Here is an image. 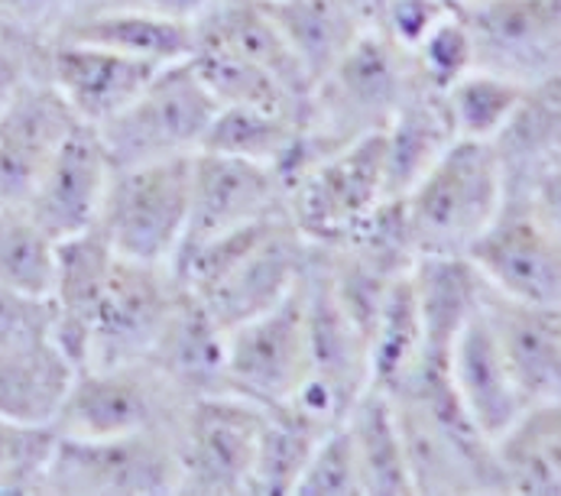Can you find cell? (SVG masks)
Wrapping results in <instances>:
<instances>
[{
	"instance_id": "18",
	"label": "cell",
	"mask_w": 561,
	"mask_h": 496,
	"mask_svg": "<svg viewBox=\"0 0 561 496\" xmlns=\"http://www.w3.org/2000/svg\"><path fill=\"white\" fill-rule=\"evenodd\" d=\"M483 312L526 406L561 400V305L519 302L486 289Z\"/></svg>"
},
{
	"instance_id": "7",
	"label": "cell",
	"mask_w": 561,
	"mask_h": 496,
	"mask_svg": "<svg viewBox=\"0 0 561 496\" xmlns=\"http://www.w3.org/2000/svg\"><path fill=\"white\" fill-rule=\"evenodd\" d=\"M390 195L383 134L354 140L312 163L286 188V218L312 244H344Z\"/></svg>"
},
{
	"instance_id": "39",
	"label": "cell",
	"mask_w": 561,
	"mask_h": 496,
	"mask_svg": "<svg viewBox=\"0 0 561 496\" xmlns=\"http://www.w3.org/2000/svg\"><path fill=\"white\" fill-rule=\"evenodd\" d=\"M91 0H0V30L20 43H49Z\"/></svg>"
},
{
	"instance_id": "29",
	"label": "cell",
	"mask_w": 561,
	"mask_h": 496,
	"mask_svg": "<svg viewBox=\"0 0 561 496\" xmlns=\"http://www.w3.org/2000/svg\"><path fill=\"white\" fill-rule=\"evenodd\" d=\"M351 441L360 458L364 484L370 496H405L412 494L405 451H402L400 422L393 400L383 390L367 387L364 396L344 415Z\"/></svg>"
},
{
	"instance_id": "32",
	"label": "cell",
	"mask_w": 561,
	"mask_h": 496,
	"mask_svg": "<svg viewBox=\"0 0 561 496\" xmlns=\"http://www.w3.org/2000/svg\"><path fill=\"white\" fill-rule=\"evenodd\" d=\"M195 76L208 88V94L225 104H243V107H270V111H286L302 120L306 97H299L289 84H283L273 72L263 66L243 59L238 53L215 49V46H195L188 56Z\"/></svg>"
},
{
	"instance_id": "14",
	"label": "cell",
	"mask_w": 561,
	"mask_h": 496,
	"mask_svg": "<svg viewBox=\"0 0 561 496\" xmlns=\"http://www.w3.org/2000/svg\"><path fill=\"white\" fill-rule=\"evenodd\" d=\"M273 215H286V192L273 165L211 150H198L192 157L188 228L182 250L208 244Z\"/></svg>"
},
{
	"instance_id": "30",
	"label": "cell",
	"mask_w": 561,
	"mask_h": 496,
	"mask_svg": "<svg viewBox=\"0 0 561 496\" xmlns=\"http://www.w3.org/2000/svg\"><path fill=\"white\" fill-rule=\"evenodd\" d=\"M331 425L309 415L296 403L263 406V428L253 464V494H296V484Z\"/></svg>"
},
{
	"instance_id": "16",
	"label": "cell",
	"mask_w": 561,
	"mask_h": 496,
	"mask_svg": "<svg viewBox=\"0 0 561 496\" xmlns=\"http://www.w3.org/2000/svg\"><path fill=\"white\" fill-rule=\"evenodd\" d=\"M111 175H114V163L98 130L79 124L43 169L23 208L36 218V224L46 234L66 241L98 224Z\"/></svg>"
},
{
	"instance_id": "12",
	"label": "cell",
	"mask_w": 561,
	"mask_h": 496,
	"mask_svg": "<svg viewBox=\"0 0 561 496\" xmlns=\"http://www.w3.org/2000/svg\"><path fill=\"white\" fill-rule=\"evenodd\" d=\"M179 299L182 282L175 279L172 266L140 263L117 253L88 325L84 367L147 357Z\"/></svg>"
},
{
	"instance_id": "38",
	"label": "cell",
	"mask_w": 561,
	"mask_h": 496,
	"mask_svg": "<svg viewBox=\"0 0 561 496\" xmlns=\"http://www.w3.org/2000/svg\"><path fill=\"white\" fill-rule=\"evenodd\" d=\"M56 428H30L0 418V494H39Z\"/></svg>"
},
{
	"instance_id": "21",
	"label": "cell",
	"mask_w": 561,
	"mask_h": 496,
	"mask_svg": "<svg viewBox=\"0 0 561 496\" xmlns=\"http://www.w3.org/2000/svg\"><path fill=\"white\" fill-rule=\"evenodd\" d=\"M66 39L91 43L150 66H172L192 56L195 26L182 20H169L160 13H147L124 3H88L62 26Z\"/></svg>"
},
{
	"instance_id": "6",
	"label": "cell",
	"mask_w": 561,
	"mask_h": 496,
	"mask_svg": "<svg viewBox=\"0 0 561 496\" xmlns=\"http://www.w3.org/2000/svg\"><path fill=\"white\" fill-rule=\"evenodd\" d=\"M39 494L157 496L179 494V461L169 428L130 435H62L56 431Z\"/></svg>"
},
{
	"instance_id": "25",
	"label": "cell",
	"mask_w": 561,
	"mask_h": 496,
	"mask_svg": "<svg viewBox=\"0 0 561 496\" xmlns=\"http://www.w3.org/2000/svg\"><path fill=\"white\" fill-rule=\"evenodd\" d=\"M225 337L211 315L182 289L165 328L144 360H150L162 377L185 396H205L225 390Z\"/></svg>"
},
{
	"instance_id": "42",
	"label": "cell",
	"mask_w": 561,
	"mask_h": 496,
	"mask_svg": "<svg viewBox=\"0 0 561 496\" xmlns=\"http://www.w3.org/2000/svg\"><path fill=\"white\" fill-rule=\"evenodd\" d=\"M43 49H46V43H20V39H10V36L0 43V107L10 101V94L30 76H43L39 72Z\"/></svg>"
},
{
	"instance_id": "22",
	"label": "cell",
	"mask_w": 561,
	"mask_h": 496,
	"mask_svg": "<svg viewBox=\"0 0 561 496\" xmlns=\"http://www.w3.org/2000/svg\"><path fill=\"white\" fill-rule=\"evenodd\" d=\"M409 279L422 322L425 360L448 364L451 344L481 312L486 286L468 256H419Z\"/></svg>"
},
{
	"instance_id": "17",
	"label": "cell",
	"mask_w": 561,
	"mask_h": 496,
	"mask_svg": "<svg viewBox=\"0 0 561 496\" xmlns=\"http://www.w3.org/2000/svg\"><path fill=\"white\" fill-rule=\"evenodd\" d=\"M39 72L66 97L81 124L101 127L144 91V84L160 72V66L56 36L43 49Z\"/></svg>"
},
{
	"instance_id": "4",
	"label": "cell",
	"mask_w": 561,
	"mask_h": 496,
	"mask_svg": "<svg viewBox=\"0 0 561 496\" xmlns=\"http://www.w3.org/2000/svg\"><path fill=\"white\" fill-rule=\"evenodd\" d=\"M215 111L218 101L182 59L162 66L127 107L94 130L114 165L179 160L205 147Z\"/></svg>"
},
{
	"instance_id": "13",
	"label": "cell",
	"mask_w": 561,
	"mask_h": 496,
	"mask_svg": "<svg viewBox=\"0 0 561 496\" xmlns=\"http://www.w3.org/2000/svg\"><path fill=\"white\" fill-rule=\"evenodd\" d=\"M461 16L481 69L523 84L561 76V0H474Z\"/></svg>"
},
{
	"instance_id": "49",
	"label": "cell",
	"mask_w": 561,
	"mask_h": 496,
	"mask_svg": "<svg viewBox=\"0 0 561 496\" xmlns=\"http://www.w3.org/2000/svg\"><path fill=\"white\" fill-rule=\"evenodd\" d=\"M3 208H7V205H3V201H0V211H3Z\"/></svg>"
},
{
	"instance_id": "44",
	"label": "cell",
	"mask_w": 561,
	"mask_h": 496,
	"mask_svg": "<svg viewBox=\"0 0 561 496\" xmlns=\"http://www.w3.org/2000/svg\"><path fill=\"white\" fill-rule=\"evenodd\" d=\"M101 3H124V7H137L147 13H160L169 20L195 23L215 0H101Z\"/></svg>"
},
{
	"instance_id": "15",
	"label": "cell",
	"mask_w": 561,
	"mask_h": 496,
	"mask_svg": "<svg viewBox=\"0 0 561 496\" xmlns=\"http://www.w3.org/2000/svg\"><path fill=\"white\" fill-rule=\"evenodd\" d=\"M76 111L46 76H30L0 107V201L23 205L62 140L79 127Z\"/></svg>"
},
{
	"instance_id": "46",
	"label": "cell",
	"mask_w": 561,
	"mask_h": 496,
	"mask_svg": "<svg viewBox=\"0 0 561 496\" xmlns=\"http://www.w3.org/2000/svg\"><path fill=\"white\" fill-rule=\"evenodd\" d=\"M438 3H442V7H445L448 13H465V10H468V7H471L474 0H438Z\"/></svg>"
},
{
	"instance_id": "2",
	"label": "cell",
	"mask_w": 561,
	"mask_h": 496,
	"mask_svg": "<svg viewBox=\"0 0 561 496\" xmlns=\"http://www.w3.org/2000/svg\"><path fill=\"white\" fill-rule=\"evenodd\" d=\"M419 82L412 53L367 30L319 82L309 88L302 130L324 153L383 134L402 97Z\"/></svg>"
},
{
	"instance_id": "9",
	"label": "cell",
	"mask_w": 561,
	"mask_h": 496,
	"mask_svg": "<svg viewBox=\"0 0 561 496\" xmlns=\"http://www.w3.org/2000/svg\"><path fill=\"white\" fill-rule=\"evenodd\" d=\"M188 400L162 377L150 360H121L79 367L66 406L56 418L62 435H130L169 428Z\"/></svg>"
},
{
	"instance_id": "28",
	"label": "cell",
	"mask_w": 561,
	"mask_h": 496,
	"mask_svg": "<svg viewBox=\"0 0 561 496\" xmlns=\"http://www.w3.org/2000/svg\"><path fill=\"white\" fill-rule=\"evenodd\" d=\"M296 62L316 84L370 30L347 0H276L266 3Z\"/></svg>"
},
{
	"instance_id": "45",
	"label": "cell",
	"mask_w": 561,
	"mask_h": 496,
	"mask_svg": "<svg viewBox=\"0 0 561 496\" xmlns=\"http://www.w3.org/2000/svg\"><path fill=\"white\" fill-rule=\"evenodd\" d=\"M357 13H360V20L374 30V23H377V13H380V7H383V0H347Z\"/></svg>"
},
{
	"instance_id": "24",
	"label": "cell",
	"mask_w": 561,
	"mask_h": 496,
	"mask_svg": "<svg viewBox=\"0 0 561 496\" xmlns=\"http://www.w3.org/2000/svg\"><path fill=\"white\" fill-rule=\"evenodd\" d=\"M195 46H215L238 53L243 59L263 66L299 97H309V79L296 62L279 23L270 7L260 0H215L195 23ZM192 46V49H195Z\"/></svg>"
},
{
	"instance_id": "3",
	"label": "cell",
	"mask_w": 561,
	"mask_h": 496,
	"mask_svg": "<svg viewBox=\"0 0 561 496\" xmlns=\"http://www.w3.org/2000/svg\"><path fill=\"white\" fill-rule=\"evenodd\" d=\"M506 198L503 169L490 143L455 140L400 205L419 256H465Z\"/></svg>"
},
{
	"instance_id": "48",
	"label": "cell",
	"mask_w": 561,
	"mask_h": 496,
	"mask_svg": "<svg viewBox=\"0 0 561 496\" xmlns=\"http://www.w3.org/2000/svg\"><path fill=\"white\" fill-rule=\"evenodd\" d=\"M260 3H276V0H260Z\"/></svg>"
},
{
	"instance_id": "5",
	"label": "cell",
	"mask_w": 561,
	"mask_h": 496,
	"mask_svg": "<svg viewBox=\"0 0 561 496\" xmlns=\"http://www.w3.org/2000/svg\"><path fill=\"white\" fill-rule=\"evenodd\" d=\"M192 157L114 165L94 224L114 253L157 266L175 263L188 228Z\"/></svg>"
},
{
	"instance_id": "19",
	"label": "cell",
	"mask_w": 561,
	"mask_h": 496,
	"mask_svg": "<svg viewBox=\"0 0 561 496\" xmlns=\"http://www.w3.org/2000/svg\"><path fill=\"white\" fill-rule=\"evenodd\" d=\"M448 380L468 415L474 418V425L490 441H496L526 413V400L496 344V334L486 322L483 305L448 350Z\"/></svg>"
},
{
	"instance_id": "10",
	"label": "cell",
	"mask_w": 561,
	"mask_h": 496,
	"mask_svg": "<svg viewBox=\"0 0 561 496\" xmlns=\"http://www.w3.org/2000/svg\"><path fill=\"white\" fill-rule=\"evenodd\" d=\"M309 377V325L302 279L273 309L225 337V390L256 406L289 403Z\"/></svg>"
},
{
	"instance_id": "26",
	"label": "cell",
	"mask_w": 561,
	"mask_h": 496,
	"mask_svg": "<svg viewBox=\"0 0 561 496\" xmlns=\"http://www.w3.org/2000/svg\"><path fill=\"white\" fill-rule=\"evenodd\" d=\"M458 140L445 91L425 84L422 79L402 97L397 114L383 130V153H387V182L390 195L400 198L409 192L419 175L435 163L451 143Z\"/></svg>"
},
{
	"instance_id": "20",
	"label": "cell",
	"mask_w": 561,
	"mask_h": 496,
	"mask_svg": "<svg viewBox=\"0 0 561 496\" xmlns=\"http://www.w3.org/2000/svg\"><path fill=\"white\" fill-rule=\"evenodd\" d=\"M79 367L53 334L0 344V418L56 428Z\"/></svg>"
},
{
	"instance_id": "37",
	"label": "cell",
	"mask_w": 561,
	"mask_h": 496,
	"mask_svg": "<svg viewBox=\"0 0 561 496\" xmlns=\"http://www.w3.org/2000/svg\"><path fill=\"white\" fill-rule=\"evenodd\" d=\"M367 494L364 484V471H360V458L357 448L351 441V431L344 425V418L337 425H331L321 441L316 445L299 484L296 496H360Z\"/></svg>"
},
{
	"instance_id": "23",
	"label": "cell",
	"mask_w": 561,
	"mask_h": 496,
	"mask_svg": "<svg viewBox=\"0 0 561 496\" xmlns=\"http://www.w3.org/2000/svg\"><path fill=\"white\" fill-rule=\"evenodd\" d=\"M506 192H526L542 172L561 163V76L529 82L510 120L490 140Z\"/></svg>"
},
{
	"instance_id": "27",
	"label": "cell",
	"mask_w": 561,
	"mask_h": 496,
	"mask_svg": "<svg viewBox=\"0 0 561 496\" xmlns=\"http://www.w3.org/2000/svg\"><path fill=\"white\" fill-rule=\"evenodd\" d=\"M493 448L506 494L561 496V400L526 406Z\"/></svg>"
},
{
	"instance_id": "50",
	"label": "cell",
	"mask_w": 561,
	"mask_h": 496,
	"mask_svg": "<svg viewBox=\"0 0 561 496\" xmlns=\"http://www.w3.org/2000/svg\"><path fill=\"white\" fill-rule=\"evenodd\" d=\"M91 3H94V0H91Z\"/></svg>"
},
{
	"instance_id": "41",
	"label": "cell",
	"mask_w": 561,
	"mask_h": 496,
	"mask_svg": "<svg viewBox=\"0 0 561 496\" xmlns=\"http://www.w3.org/2000/svg\"><path fill=\"white\" fill-rule=\"evenodd\" d=\"M56 309L53 299L26 296L10 286H0V344L53 334Z\"/></svg>"
},
{
	"instance_id": "31",
	"label": "cell",
	"mask_w": 561,
	"mask_h": 496,
	"mask_svg": "<svg viewBox=\"0 0 561 496\" xmlns=\"http://www.w3.org/2000/svg\"><path fill=\"white\" fill-rule=\"evenodd\" d=\"M425 360V341L422 322L412 296V279L402 276L390 289L380 319L367 341V367H370V387L383 393H397L402 383L422 367Z\"/></svg>"
},
{
	"instance_id": "1",
	"label": "cell",
	"mask_w": 561,
	"mask_h": 496,
	"mask_svg": "<svg viewBox=\"0 0 561 496\" xmlns=\"http://www.w3.org/2000/svg\"><path fill=\"white\" fill-rule=\"evenodd\" d=\"M312 244L286 215H273L208 244L182 250L172 263L182 289L231 331L283 302L302 279Z\"/></svg>"
},
{
	"instance_id": "47",
	"label": "cell",
	"mask_w": 561,
	"mask_h": 496,
	"mask_svg": "<svg viewBox=\"0 0 561 496\" xmlns=\"http://www.w3.org/2000/svg\"><path fill=\"white\" fill-rule=\"evenodd\" d=\"M3 39H7V33H3V30H0V43H3Z\"/></svg>"
},
{
	"instance_id": "36",
	"label": "cell",
	"mask_w": 561,
	"mask_h": 496,
	"mask_svg": "<svg viewBox=\"0 0 561 496\" xmlns=\"http://www.w3.org/2000/svg\"><path fill=\"white\" fill-rule=\"evenodd\" d=\"M409 53H412L415 76L425 84L438 88V91L451 88L478 66L474 39H471V30H468L461 13H448Z\"/></svg>"
},
{
	"instance_id": "40",
	"label": "cell",
	"mask_w": 561,
	"mask_h": 496,
	"mask_svg": "<svg viewBox=\"0 0 561 496\" xmlns=\"http://www.w3.org/2000/svg\"><path fill=\"white\" fill-rule=\"evenodd\" d=\"M445 16L448 10L438 0H383L374 30L400 43L402 49H412Z\"/></svg>"
},
{
	"instance_id": "33",
	"label": "cell",
	"mask_w": 561,
	"mask_h": 496,
	"mask_svg": "<svg viewBox=\"0 0 561 496\" xmlns=\"http://www.w3.org/2000/svg\"><path fill=\"white\" fill-rule=\"evenodd\" d=\"M296 130H299L296 114L270 111V107L225 104L215 111L202 150L238 157V160H250V163L276 165L289 150Z\"/></svg>"
},
{
	"instance_id": "35",
	"label": "cell",
	"mask_w": 561,
	"mask_h": 496,
	"mask_svg": "<svg viewBox=\"0 0 561 496\" xmlns=\"http://www.w3.org/2000/svg\"><path fill=\"white\" fill-rule=\"evenodd\" d=\"M523 88L526 84L516 79L474 66L465 79L445 88V104H448L455 134L461 140L490 143L500 134V127L510 120L513 107L519 104Z\"/></svg>"
},
{
	"instance_id": "43",
	"label": "cell",
	"mask_w": 561,
	"mask_h": 496,
	"mask_svg": "<svg viewBox=\"0 0 561 496\" xmlns=\"http://www.w3.org/2000/svg\"><path fill=\"white\" fill-rule=\"evenodd\" d=\"M516 195H526L533 208L539 211V218L561 238V163L542 172L526 192H516Z\"/></svg>"
},
{
	"instance_id": "34",
	"label": "cell",
	"mask_w": 561,
	"mask_h": 496,
	"mask_svg": "<svg viewBox=\"0 0 561 496\" xmlns=\"http://www.w3.org/2000/svg\"><path fill=\"white\" fill-rule=\"evenodd\" d=\"M56 247L59 241L46 234L23 205H7L0 211V286L53 299Z\"/></svg>"
},
{
	"instance_id": "8",
	"label": "cell",
	"mask_w": 561,
	"mask_h": 496,
	"mask_svg": "<svg viewBox=\"0 0 561 496\" xmlns=\"http://www.w3.org/2000/svg\"><path fill=\"white\" fill-rule=\"evenodd\" d=\"M263 406L228 390L192 396L172 425L179 494L250 496Z\"/></svg>"
},
{
	"instance_id": "11",
	"label": "cell",
	"mask_w": 561,
	"mask_h": 496,
	"mask_svg": "<svg viewBox=\"0 0 561 496\" xmlns=\"http://www.w3.org/2000/svg\"><path fill=\"white\" fill-rule=\"evenodd\" d=\"M465 256L490 292L561 305V238L526 195L506 192L500 211Z\"/></svg>"
}]
</instances>
